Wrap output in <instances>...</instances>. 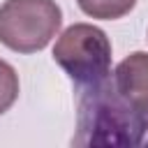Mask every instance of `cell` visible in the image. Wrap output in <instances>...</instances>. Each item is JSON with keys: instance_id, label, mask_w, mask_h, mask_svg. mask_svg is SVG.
<instances>
[{"instance_id": "5", "label": "cell", "mask_w": 148, "mask_h": 148, "mask_svg": "<svg viewBox=\"0 0 148 148\" xmlns=\"http://www.w3.org/2000/svg\"><path fill=\"white\" fill-rule=\"evenodd\" d=\"M81 12L92 16V18H104L113 21L125 14H130L136 5V0H76Z\"/></svg>"}, {"instance_id": "3", "label": "cell", "mask_w": 148, "mask_h": 148, "mask_svg": "<svg viewBox=\"0 0 148 148\" xmlns=\"http://www.w3.org/2000/svg\"><path fill=\"white\" fill-rule=\"evenodd\" d=\"M56 0H7L0 7V42L16 53L42 51L60 30Z\"/></svg>"}, {"instance_id": "2", "label": "cell", "mask_w": 148, "mask_h": 148, "mask_svg": "<svg viewBox=\"0 0 148 148\" xmlns=\"http://www.w3.org/2000/svg\"><path fill=\"white\" fill-rule=\"evenodd\" d=\"M53 60L76 88H86L111 74V42L97 25L74 23L58 37Z\"/></svg>"}, {"instance_id": "1", "label": "cell", "mask_w": 148, "mask_h": 148, "mask_svg": "<svg viewBox=\"0 0 148 148\" xmlns=\"http://www.w3.org/2000/svg\"><path fill=\"white\" fill-rule=\"evenodd\" d=\"M148 132V113L132 106L106 76L79 88L74 146H139Z\"/></svg>"}, {"instance_id": "6", "label": "cell", "mask_w": 148, "mask_h": 148, "mask_svg": "<svg viewBox=\"0 0 148 148\" xmlns=\"http://www.w3.org/2000/svg\"><path fill=\"white\" fill-rule=\"evenodd\" d=\"M16 97H18V74L9 62L0 60V116L12 109Z\"/></svg>"}, {"instance_id": "4", "label": "cell", "mask_w": 148, "mask_h": 148, "mask_svg": "<svg viewBox=\"0 0 148 148\" xmlns=\"http://www.w3.org/2000/svg\"><path fill=\"white\" fill-rule=\"evenodd\" d=\"M113 86L139 111L148 113V53L134 51L118 62L113 72Z\"/></svg>"}]
</instances>
